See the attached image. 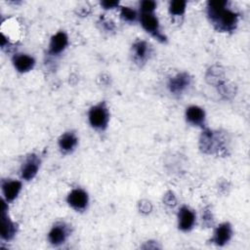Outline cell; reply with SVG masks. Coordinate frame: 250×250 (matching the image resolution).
Wrapping results in <instances>:
<instances>
[{
  "label": "cell",
  "instance_id": "14",
  "mask_svg": "<svg viewBox=\"0 0 250 250\" xmlns=\"http://www.w3.org/2000/svg\"><path fill=\"white\" fill-rule=\"evenodd\" d=\"M59 147L63 153H69L74 150L78 144V138L73 132H65L59 138Z\"/></svg>",
  "mask_w": 250,
  "mask_h": 250
},
{
  "label": "cell",
  "instance_id": "8",
  "mask_svg": "<svg viewBox=\"0 0 250 250\" xmlns=\"http://www.w3.org/2000/svg\"><path fill=\"white\" fill-rule=\"evenodd\" d=\"M231 236H232V228L229 223L225 222L220 224L215 229L211 241L218 246H224L230 240Z\"/></svg>",
  "mask_w": 250,
  "mask_h": 250
},
{
  "label": "cell",
  "instance_id": "18",
  "mask_svg": "<svg viewBox=\"0 0 250 250\" xmlns=\"http://www.w3.org/2000/svg\"><path fill=\"white\" fill-rule=\"evenodd\" d=\"M186 6H187L186 1H183V0L172 1L169 5V13L175 17L183 16L186 11Z\"/></svg>",
  "mask_w": 250,
  "mask_h": 250
},
{
  "label": "cell",
  "instance_id": "20",
  "mask_svg": "<svg viewBox=\"0 0 250 250\" xmlns=\"http://www.w3.org/2000/svg\"><path fill=\"white\" fill-rule=\"evenodd\" d=\"M156 8V3L151 0L142 1L140 4L141 13H153Z\"/></svg>",
  "mask_w": 250,
  "mask_h": 250
},
{
  "label": "cell",
  "instance_id": "15",
  "mask_svg": "<svg viewBox=\"0 0 250 250\" xmlns=\"http://www.w3.org/2000/svg\"><path fill=\"white\" fill-rule=\"evenodd\" d=\"M186 118L193 126H202L205 122V111L197 105H190L186 110Z\"/></svg>",
  "mask_w": 250,
  "mask_h": 250
},
{
  "label": "cell",
  "instance_id": "5",
  "mask_svg": "<svg viewBox=\"0 0 250 250\" xmlns=\"http://www.w3.org/2000/svg\"><path fill=\"white\" fill-rule=\"evenodd\" d=\"M68 205L76 211H84L89 202L88 193L82 188H74L67 195Z\"/></svg>",
  "mask_w": 250,
  "mask_h": 250
},
{
  "label": "cell",
  "instance_id": "6",
  "mask_svg": "<svg viewBox=\"0 0 250 250\" xmlns=\"http://www.w3.org/2000/svg\"><path fill=\"white\" fill-rule=\"evenodd\" d=\"M191 82V77L187 72L178 73L177 75L171 77L168 81L169 91L174 95L182 94Z\"/></svg>",
  "mask_w": 250,
  "mask_h": 250
},
{
  "label": "cell",
  "instance_id": "13",
  "mask_svg": "<svg viewBox=\"0 0 250 250\" xmlns=\"http://www.w3.org/2000/svg\"><path fill=\"white\" fill-rule=\"evenodd\" d=\"M21 189V183L16 180H8L2 183V191L7 202L14 201Z\"/></svg>",
  "mask_w": 250,
  "mask_h": 250
},
{
  "label": "cell",
  "instance_id": "21",
  "mask_svg": "<svg viewBox=\"0 0 250 250\" xmlns=\"http://www.w3.org/2000/svg\"><path fill=\"white\" fill-rule=\"evenodd\" d=\"M119 5V2L118 1H113V0H105V1H102L101 2V6L105 9V10H108V9H114L115 7H117Z\"/></svg>",
  "mask_w": 250,
  "mask_h": 250
},
{
  "label": "cell",
  "instance_id": "3",
  "mask_svg": "<svg viewBox=\"0 0 250 250\" xmlns=\"http://www.w3.org/2000/svg\"><path fill=\"white\" fill-rule=\"evenodd\" d=\"M140 21L143 28L153 37L161 42H164L166 40V37L160 32L158 19L153 13H141Z\"/></svg>",
  "mask_w": 250,
  "mask_h": 250
},
{
  "label": "cell",
  "instance_id": "12",
  "mask_svg": "<svg viewBox=\"0 0 250 250\" xmlns=\"http://www.w3.org/2000/svg\"><path fill=\"white\" fill-rule=\"evenodd\" d=\"M68 45V37L63 31H59L52 36L49 44V54L52 56L60 55Z\"/></svg>",
  "mask_w": 250,
  "mask_h": 250
},
{
  "label": "cell",
  "instance_id": "19",
  "mask_svg": "<svg viewBox=\"0 0 250 250\" xmlns=\"http://www.w3.org/2000/svg\"><path fill=\"white\" fill-rule=\"evenodd\" d=\"M120 17L125 21L133 22L137 20L138 14L134 9H132L130 7H122L120 10Z\"/></svg>",
  "mask_w": 250,
  "mask_h": 250
},
{
  "label": "cell",
  "instance_id": "1",
  "mask_svg": "<svg viewBox=\"0 0 250 250\" xmlns=\"http://www.w3.org/2000/svg\"><path fill=\"white\" fill-rule=\"evenodd\" d=\"M207 15L211 23L219 31H233L238 23V14L228 8V2L222 0L207 3Z\"/></svg>",
  "mask_w": 250,
  "mask_h": 250
},
{
  "label": "cell",
  "instance_id": "7",
  "mask_svg": "<svg viewBox=\"0 0 250 250\" xmlns=\"http://www.w3.org/2000/svg\"><path fill=\"white\" fill-rule=\"evenodd\" d=\"M40 167V159L35 154H30L24 160L21 168V176L25 181L32 180Z\"/></svg>",
  "mask_w": 250,
  "mask_h": 250
},
{
  "label": "cell",
  "instance_id": "16",
  "mask_svg": "<svg viewBox=\"0 0 250 250\" xmlns=\"http://www.w3.org/2000/svg\"><path fill=\"white\" fill-rule=\"evenodd\" d=\"M13 63L19 72H27L35 64V60L26 54H18L13 58Z\"/></svg>",
  "mask_w": 250,
  "mask_h": 250
},
{
  "label": "cell",
  "instance_id": "2",
  "mask_svg": "<svg viewBox=\"0 0 250 250\" xmlns=\"http://www.w3.org/2000/svg\"><path fill=\"white\" fill-rule=\"evenodd\" d=\"M90 125L96 130H104L107 127L109 113L104 102L93 105L88 113Z\"/></svg>",
  "mask_w": 250,
  "mask_h": 250
},
{
  "label": "cell",
  "instance_id": "9",
  "mask_svg": "<svg viewBox=\"0 0 250 250\" xmlns=\"http://www.w3.org/2000/svg\"><path fill=\"white\" fill-rule=\"evenodd\" d=\"M68 227L64 223H58L50 229L48 240L54 246H59L65 242L68 236Z\"/></svg>",
  "mask_w": 250,
  "mask_h": 250
},
{
  "label": "cell",
  "instance_id": "4",
  "mask_svg": "<svg viewBox=\"0 0 250 250\" xmlns=\"http://www.w3.org/2000/svg\"><path fill=\"white\" fill-rule=\"evenodd\" d=\"M1 202V236L5 240H10L15 236L17 232V225L9 218L7 214V201L2 200Z\"/></svg>",
  "mask_w": 250,
  "mask_h": 250
},
{
  "label": "cell",
  "instance_id": "10",
  "mask_svg": "<svg viewBox=\"0 0 250 250\" xmlns=\"http://www.w3.org/2000/svg\"><path fill=\"white\" fill-rule=\"evenodd\" d=\"M221 140L211 130H206L202 133L200 139V147L202 151L207 153H213L218 149H221Z\"/></svg>",
  "mask_w": 250,
  "mask_h": 250
},
{
  "label": "cell",
  "instance_id": "17",
  "mask_svg": "<svg viewBox=\"0 0 250 250\" xmlns=\"http://www.w3.org/2000/svg\"><path fill=\"white\" fill-rule=\"evenodd\" d=\"M133 55L138 62H146L149 55V45L143 40L136 41L133 44Z\"/></svg>",
  "mask_w": 250,
  "mask_h": 250
},
{
  "label": "cell",
  "instance_id": "11",
  "mask_svg": "<svg viewBox=\"0 0 250 250\" xmlns=\"http://www.w3.org/2000/svg\"><path fill=\"white\" fill-rule=\"evenodd\" d=\"M195 223V214L188 206H183L178 214V226L183 231H188Z\"/></svg>",
  "mask_w": 250,
  "mask_h": 250
},
{
  "label": "cell",
  "instance_id": "22",
  "mask_svg": "<svg viewBox=\"0 0 250 250\" xmlns=\"http://www.w3.org/2000/svg\"><path fill=\"white\" fill-rule=\"evenodd\" d=\"M164 202H165V204H167L169 206H174L176 204V198H175L174 194L172 192H168L164 196Z\"/></svg>",
  "mask_w": 250,
  "mask_h": 250
}]
</instances>
